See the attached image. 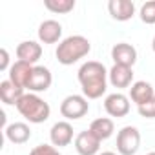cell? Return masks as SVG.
I'll use <instances>...</instances> for the list:
<instances>
[{
  "label": "cell",
  "instance_id": "14",
  "mask_svg": "<svg viewBox=\"0 0 155 155\" xmlns=\"http://www.w3.org/2000/svg\"><path fill=\"white\" fill-rule=\"evenodd\" d=\"M62 37V26L57 20H44L38 26V38L44 44H55Z\"/></svg>",
  "mask_w": 155,
  "mask_h": 155
},
{
  "label": "cell",
  "instance_id": "8",
  "mask_svg": "<svg viewBox=\"0 0 155 155\" xmlns=\"http://www.w3.org/2000/svg\"><path fill=\"white\" fill-rule=\"evenodd\" d=\"M104 110L108 111V115L111 117H126L130 113V102H128V97L122 95V93H111L106 97L104 101Z\"/></svg>",
  "mask_w": 155,
  "mask_h": 155
},
{
  "label": "cell",
  "instance_id": "25",
  "mask_svg": "<svg viewBox=\"0 0 155 155\" xmlns=\"http://www.w3.org/2000/svg\"><path fill=\"white\" fill-rule=\"evenodd\" d=\"M99 155H117V153H113V151H102V153H99Z\"/></svg>",
  "mask_w": 155,
  "mask_h": 155
},
{
  "label": "cell",
  "instance_id": "13",
  "mask_svg": "<svg viewBox=\"0 0 155 155\" xmlns=\"http://www.w3.org/2000/svg\"><path fill=\"white\" fill-rule=\"evenodd\" d=\"M42 55V48L40 44H37L35 40H24L17 46V57L18 60L22 62H28V64H35Z\"/></svg>",
  "mask_w": 155,
  "mask_h": 155
},
{
  "label": "cell",
  "instance_id": "7",
  "mask_svg": "<svg viewBox=\"0 0 155 155\" xmlns=\"http://www.w3.org/2000/svg\"><path fill=\"white\" fill-rule=\"evenodd\" d=\"M53 82V77H51V71L44 66H35L33 68V73H31V79L28 82V90L29 91H46Z\"/></svg>",
  "mask_w": 155,
  "mask_h": 155
},
{
  "label": "cell",
  "instance_id": "27",
  "mask_svg": "<svg viewBox=\"0 0 155 155\" xmlns=\"http://www.w3.org/2000/svg\"><path fill=\"white\" fill-rule=\"evenodd\" d=\"M148 155H155V151H151V153H148Z\"/></svg>",
  "mask_w": 155,
  "mask_h": 155
},
{
  "label": "cell",
  "instance_id": "4",
  "mask_svg": "<svg viewBox=\"0 0 155 155\" xmlns=\"http://www.w3.org/2000/svg\"><path fill=\"white\" fill-rule=\"evenodd\" d=\"M140 146V133L133 126H124L117 135V150L120 155H135Z\"/></svg>",
  "mask_w": 155,
  "mask_h": 155
},
{
  "label": "cell",
  "instance_id": "26",
  "mask_svg": "<svg viewBox=\"0 0 155 155\" xmlns=\"http://www.w3.org/2000/svg\"><path fill=\"white\" fill-rule=\"evenodd\" d=\"M151 48H153V51H155V37H153V44H151Z\"/></svg>",
  "mask_w": 155,
  "mask_h": 155
},
{
  "label": "cell",
  "instance_id": "21",
  "mask_svg": "<svg viewBox=\"0 0 155 155\" xmlns=\"http://www.w3.org/2000/svg\"><path fill=\"white\" fill-rule=\"evenodd\" d=\"M140 20L144 24H155V0H150L140 8Z\"/></svg>",
  "mask_w": 155,
  "mask_h": 155
},
{
  "label": "cell",
  "instance_id": "23",
  "mask_svg": "<svg viewBox=\"0 0 155 155\" xmlns=\"http://www.w3.org/2000/svg\"><path fill=\"white\" fill-rule=\"evenodd\" d=\"M139 115L140 117H146V119H155V99L139 106Z\"/></svg>",
  "mask_w": 155,
  "mask_h": 155
},
{
  "label": "cell",
  "instance_id": "12",
  "mask_svg": "<svg viewBox=\"0 0 155 155\" xmlns=\"http://www.w3.org/2000/svg\"><path fill=\"white\" fill-rule=\"evenodd\" d=\"M108 9H110V15L119 22L130 20L133 17V13H135V6H133V2H130V0H110Z\"/></svg>",
  "mask_w": 155,
  "mask_h": 155
},
{
  "label": "cell",
  "instance_id": "16",
  "mask_svg": "<svg viewBox=\"0 0 155 155\" xmlns=\"http://www.w3.org/2000/svg\"><path fill=\"white\" fill-rule=\"evenodd\" d=\"M6 137H8V140L13 142V144H24V142L29 140L31 130H29V126L24 124V122H13V124L6 126Z\"/></svg>",
  "mask_w": 155,
  "mask_h": 155
},
{
  "label": "cell",
  "instance_id": "24",
  "mask_svg": "<svg viewBox=\"0 0 155 155\" xmlns=\"http://www.w3.org/2000/svg\"><path fill=\"white\" fill-rule=\"evenodd\" d=\"M0 57H2V58H0V69H2V71H6L8 69V64H9V55H8V49H0Z\"/></svg>",
  "mask_w": 155,
  "mask_h": 155
},
{
  "label": "cell",
  "instance_id": "11",
  "mask_svg": "<svg viewBox=\"0 0 155 155\" xmlns=\"http://www.w3.org/2000/svg\"><path fill=\"white\" fill-rule=\"evenodd\" d=\"M49 139L53 142V146H68L71 140H73V128L69 122L62 120V122H55L51 131H49Z\"/></svg>",
  "mask_w": 155,
  "mask_h": 155
},
{
  "label": "cell",
  "instance_id": "15",
  "mask_svg": "<svg viewBox=\"0 0 155 155\" xmlns=\"http://www.w3.org/2000/svg\"><path fill=\"white\" fill-rule=\"evenodd\" d=\"M130 97H131V101L137 106H142V104H146V102L155 99V91H153L151 84H148L144 81H139V82H135L130 88Z\"/></svg>",
  "mask_w": 155,
  "mask_h": 155
},
{
  "label": "cell",
  "instance_id": "10",
  "mask_svg": "<svg viewBox=\"0 0 155 155\" xmlns=\"http://www.w3.org/2000/svg\"><path fill=\"white\" fill-rule=\"evenodd\" d=\"M33 73V66L22 60H17L11 68H9V81L13 84H17L18 88H28V82L31 79Z\"/></svg>",
  "mask_w": 155,
  "mask_h": 155
},
{
  "label": "cell",
  "instance_id": "2",
  "mask_svg": "<svg viewBox=\"0 0 155 155\" xmlns=\"http://www.w3.org/2000/svg\"><path fill=\"white\" fill-rule=\"evenodd\" d=\"M90 40L82 35H73L64 38L57 48V60L64 66H71L90 53Z\"/></svg>",
  "mask_w": 155,
  "mask_h": 155
},
{
  "label": "cell",
  "instance_id": "3",
  "mask_svg": "<svg viewBox=\"0 0 155 155\" xmlns=\"http://www.w3.org/2000/svg\"><path fill=\"white\" fill-rule=\"evenodd\" d=\"M17 110H18V113H20L26 120H29V122H33V124L46 122V120L49 119V113H51L49 104H48L46 101H42V99H40L38 95H35V93H26V95L18 101Z\"/></svg>",
  "mask_w": 155,
  "mask_h": 155
},
{
  "label": "cell",
  "instance_id": "6",
  "mask_svg": "<svg viewBox=\"0 0 155 155\" xmlns=\"http://www.w3.org/2000/svg\"><path fill=\"white\" fill-rule=\"evenodd\" d=\"M75 150L79 155H97L101 150V139L95 137L90 130L81 131L75 139Z\"/></svg>",
  "mask_w": 155,
  "mask_h": 155
},
{
  "label": "cell",
  "instance_id": "17",
  "mask_svg": "<svg viewBox=\"0 0 155 155\" xmlns=\"http://www.w3.org/2000/svg\"><path fill=\"white\" fill-rule=\"evenodd\" d=\"M24 88H18L17 84H13L11 81H4L0 82V99L4 104H18V101L24 97Z\"/></svg>",
  "mask_w": 155,
  "mask_h": 155
},
{
  "label": "cell",
  "instance_id": "19",
  "mask_svg": "<svg viewBox=\"0 0 155 155\" xmlns=\"http://www.w3.org/2000/svg\"><path fill=\"white\" fill-rule=\"evenodd\" d=\"M90 131H91L95 137H99L101 140H106V139H110V137L113 135L115 126H113V120H111V119L101 117V119H95V120L91 122Z\"/></svg>",
  "mask_w": 155,
  "mask_h": 155
},
{
  "label": "cell",
  "instance_id": "18",
  "mask_svg": "<svg viewBox=\"0 0 155 155\" xmlns=\"http://www.w3.org/2000/svg\"><path fill=\"white\" fill-rule=\"evenodd\" d=\"M133 81V71L131 68H126V66H113L110 69V82L115 86V88H128Z\"/></svg>",
  "mask_w": 155,
  "mask_h": 155
},
{
  "label": "cell",
  "instance_id": "9",
  "mask_svg": "<svg viewBox=\"0 0 155 155\" xmlns=\"http://www.w3.org/2000/svg\"><path fill=\"white\" fill-rule=\"evenodd\" d=\"M111 58L117 66H126V68H131L137 60V49L131 46V44H126V42H120V44H115L113 49H111Z\"/></svg>",
  "mask_w": 155,
  "mask_h": 155
},
{
  "label": "cell",
  "instance_id": "5",
  "mask_svg": "<svg viewBox=\"0 0 155 155\" xmlns=\"http://www.w3.org/2000/svg\"><path fill=\"white\" fill-rule=\"evenodd\" d=\"M90 110V104L88 101L82 97V95H68L62 104H60V113L62 117L69 119V120H75V119H81L88 113Z\"/></svg>",
  "mask_w": 155,
  "mask_h": 155
},
{
  "label": "cell",
  "instance_id": "22",
  "mask_svg": "<svg viewBox=\"0 0 155 155\" xmlns=\"http://www.w3.org/2000/svg\"><path fill=\"white\" fill-rule=\"evenodd\" d=\"M29 155H60V153H58V150H57L55 146L38 144V146H35V148L29 151Z\"/></svg>",
  "mask_w": 155,
  "mask_h": 155
},
{
  "label": "cell",
  "instance_id": "20",
  "mask_svg": "<svg viewBox=\"0 0 155 155\" xmlns=\"http://www.w3.org/2000/svg\"><path fill=\"white\" fill-rule=\"evenodd\" d=\"M44 6L53 13H69L75 8V0H44Z\"/></svg>",
  "mask_w": 155,
  "mask_h": 155
},
{
  "label": "cell",
  "instance_id": "1",
  "mask_svg": "<svg viewBox=\"0 0 155 155\" xmlns=\"http://www.w3.org/2000/svg\"><path fill=\"white\" fill-rule=\"evenodd\" d=\"M106 68L97 62V60H90L86 64L81 66L79 69V82L82 86V93L88 99H99L104 95L106 91Z\"/></svg>",
  "mask_w": 155,
  "mask_h": 155
}]
</instances>
